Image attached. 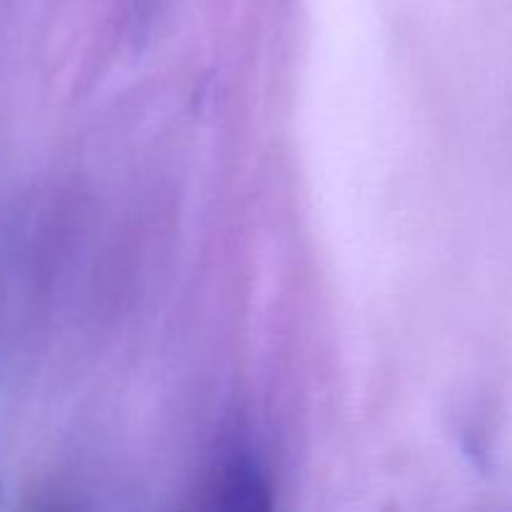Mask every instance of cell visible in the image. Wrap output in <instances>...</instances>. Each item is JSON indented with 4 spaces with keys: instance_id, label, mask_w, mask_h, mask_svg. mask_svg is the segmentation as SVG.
Returning <instances> with one entry per match:
<instances>
[]
</instances>
